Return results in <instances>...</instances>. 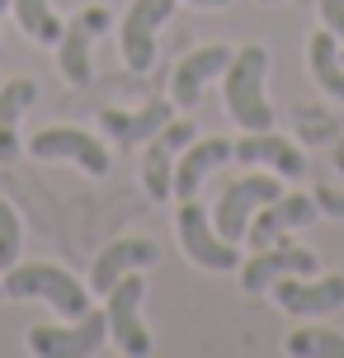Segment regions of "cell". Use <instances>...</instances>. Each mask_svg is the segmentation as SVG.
<instances>
[{
	"label": "cell",
	"instance_id": "6da1fadb",
	"mask_svg": "<svg viewBox=\"0 0 344 358\" xmlns=\"http://www.w3.org/2000/svg\"><path fill=\"white\" fill-rule=\"evenodd\" d=\"M264 76H269V52L250 43V48H241L231 52V66L222 71V94H227V108H231V118L245 132H264L273 123V108L264 99Z\"/></svg>",
	"mask_w": 344,
	"mask_h": 358
},
{
	"label": "cell",
	"instance_id": "7a4b0ae2",
	"mask_svg": "<svg viewBox=\"0 0 344 358\" xmlns=\"http://www.w3.org/2000/svg\"><path fill=\"white\" fill-rule=\"evenodd\" d=\"M5 297L10 302H24V297H43V302L52 306V311H62L66 321H80L85 311H90V297H85V283L76 278V273H66L62 264H15L5 268Z\"/></svg>",
	"mask_w": 344,
	"mask_h": 358
},
{
	"label": "cell",
	"instance_id": "3957f363",
	"mask_svg": "<svg viewBox=\"0 0 344 358\" xmlns=\"http://www.w3.org/2000/svg\"><path fill=\"white\" fill-rule=\"evenodd\" d=\"M278 194H283V184H278L273 175L231 179V184L222 189V198H217V213H213V227L222 231V241L241 245V241H245V231H250V217L259 213L264 203H273Z\"/></svg>",
	"mask_w": 344,
	"mask_h": 358
},
{
	"label": "cell",
	"instance_id": "277c9868",
	"mask_svg": "<svg viewBox=\"0 0 344 358\" xmlns=\"http://www.w3.org/2000/svg\"><path fill=\"white\" fill-rule=\"evenodd\" d=\"M175 231H180V245H184V255H189L194 264L213 268V273H227V268L241 264L236 245H231V241H222V231L213 227V217H208V208H203L199 198H184V203H180Z\"/></svg>",
	"mask_w": 344,
	"mask_h": 358
},
{
	"label": "cell",
	"instance_id": "5b68a950",
	"mask_svg": "<svg viewBox=\"0 0 344 358\" xmlns=\"http://www.w3.org/2000/svg\"><path fill=\"white\" fill-rule=\"evenodd\" d=\"M104 297H109L104 316H109L113 344H118L123 354H132V358L151 354V330L142 325V297H146L142 273H123V278H118V283H113Z\"/></svg>",
	"mask_w": 344,
	"mask_h": 358
},
{
	"label": "cell",
	"instance_id": "8992f818",
	"mask_svg": "<svg viewBox=\"0 0 344 358\" xmlns=\"http://www.w3.org/2000/svg\"><path fill=\"white\" fill-rule=\"evenodd\" d=\"M104 340H109V316L104 311H85L66 330L34 325L29 330V354H38V358H85V354H99Z\"/></svg>",
	"mask_w": 344,
	"mask_h": 358
},
{
	"label": "cell",
	"instance_id": "52a82bcc",
	"mask_svg": "<svg viewBox=\"0 0 344 358\" xmlns=\"http://www.w3.org/2000/svg\"><path fill=\"white\" fill-rule=\"evenodd\" d=\"M29 156L34 161H76L85 175H109V146L80 132V127H43L29 137Z\"/></svg>",
	"mask_w": 344,
	"mask_h": 358
},
{
	"label": "cell",
	"instance_id": "ba28073f",
	"mask_svg": "<svg viewBox=\"0 0 344 358\" xmlns=\"http://www.w3.org/2000/svg\"><path fill=\"white\" fill-rule=\"evenodd\" d=\"M189 142H194V118H170L151 137L146 161H142V184H146V194H151V203L175 194V161H180V151Z\"/></svg>",
	"mask_w": 344,
	"mask_h": 358
},
{
	"label": "cell",
	"instance_id": "9c48e42d",
	"mask_svg": "<svg viewBox=\"0 0 344 358\" xmlns=\"http://www.w3.org/2000/svg\"><path fill=\"white\" fill-rule=\"evenodd\" d=\"M175 15V0H132L123 15V62L127 71H151L156 62V34Z\"/></svg>",
	"mask_w": 344,
	"mask_h": 358
},
{
	"label": "cell",
	"instance_id": "30bf717a",
	"mask_svg": "<svg viewBox=\"0 0 344 358\" xmlns=\"http://www.w3.org/2000/svg\"><path fill=\"white\" fill-rule=\"evenodd\" d=\"M109 29V10L104 5H90V10H80V15L62 29L57 38V57H62V76L71 80V85H90L94 76V62H90V48L94 38Z\"/></svg>",
	"mask_w": 344,
	"mask_h": 358
},
{
	"label": "cell",
	"instance_id": "8fae6325",
	"mask_svg": "<svg viewBox=\"0 0 344 358\" xmlns=\"http://www.w3.org/2000/svg\"><path fill=\"white\" fill-rule=\"evenodd\" d=\"M316 268H321V259L311 250H302V245H264V250H255V259H245L241 287H245L250 297H264L278 278H292V273L311 278Z\"/></svg>",
	"mask_w": 344,
	"mask_h": 358
},
{
	"label": "cell",
	"instance_id": "7c38bea8",
	"mask_svg": "<svg viewBox=\"0 0 344 358\" xmlns=\"http://www.w3.org/2000/svg\"><path fill=\"white\" fill-rule=\"evenodd\" d=\"M316 217H321V208H316L311 194H278L273 203H264V208L250 217L245 241H250L255 250H264V245H278V241L288 231H297V227H311Z\"/></svg>",
	"mask_w": 344,
	"mask_h": 358
},
{
	"label": "cell",
	"instance_id": "4fadbf2b",
	"mask_svg": "<svg viewBox=\"0 0 344 358\" xmlns=\"http://www.w3.org/2000/svg\"><path fill=\"white\" fill-rule=\"evenodd\" d=\"M269 292L288 316H326V311L344 306V273H330V278H316V283L292 273V278H278Z\"/></svg>",
	"mask_w": 344,
	"mask_h": 358
},
{
	"label": "cell",
	"instance_id": "5bb4252c",
	"mask_svg": "<svg viewBox=\"0 0 344 358\" xmlns=\"http://www.w3.org/2000/svg\"><path fill=\"white\" fill-rule=\"evenodd\" d=\"M170 118H175V104H165V99H151V104H142V108H99V127L113 137V146L151 142Z\"/></svg>",
	"mask_w": 344,
	"mask_h": 358
},
{
	"label": "cell",
	"instance_id": "9a60e30c",
	"mask_svg": "<svg viewBox=\"0 0 344 358\" xmlns=\"http://www.w3.org/2000/svg\"><path fill=\"white\" fill-rule=\"evenodd\" d=\"M231 161H245V165H269L278 170L283 179H302L307 175V156H302V146H292L288 137H278V132H250V137H241L231 142Z\"/></svg>",
	"mask_w": 344,
	"mask_h": 358
},
{
	"label": "cell",
	"instance_id": "2e32d148",
	"mask_svg": "<svg viewBox=\"0 0 344 358\" xmlns=\"http://www.w3.org/2000/svg\"><path fill=\"white\" fill-rule=\"evenodd\" d=\"M227 66H231V52H227V48H199V52L180 57V66L170 76V99H175V108H194L203 85L217 80Z\"/></svg>",
	"mask_w": 344,
	"mask_h": 358
},
{
	"label": "cell",
	"instance_id": "e0dca14e",
	"mask_svg": "<svg viewBox=\"0 0 344 358\" xmlns=\"http://www.w3.org/2000/svg\"><path fill=\"white\" fill-rule=\"evenodd\" d=\"M231 161V142L227 137H203V142H189L184 146V156L175 161V194L170 198H199V189H203V179L213 175L217 165H227Z\"/></svg>",
	"mask_w": 344,
	"mask_h": 358
},
{
	"label": "cell",
	"instance_id": "ac0fdd59",
	"mask_svg": "<svg viewBox=\"0 0 344 358\" xmlns=\"http://www.w3.org/2000/svg\"><path fill=\"white\" fill-rule=\"evenodd\" d=\"M161 259V250H156V241H137V236H127V241H113L109 250L94 259V268H90V287L104 297L123 273H132V268H151Z\"/></svg>",
	"mask_w": 344,
	"mask_h": 358
},
{
	"label": "cell",
	"instance_id": "d6986e66",
	"mask_svg": "<svg viewBox=\"0 0 344 358\" xmlns=\"http://www.w3.org/2000/svg\"><path fill=\"white\" fill-rule=\"evenodd\" d=\"M38 104V85L34 80H5L0 85V165H15L19 161V118Z\"/></svg>",
	"mask_w": 344,
	"mask_h": 358
},
{
	"label": "cell",
	"instance_id": "ffe728a7",
	"mask_svg": "<svg viewBox=\"0 0 344 358\" xmlns=\"http://www.w3.org/2000/svg\"><path fill=\"white\" fill-rule=\"evenodd\" d=\"M311 71H316V80H321V90L330 99L344 104V57H340V38L330 29L311 38Z\"/></svg>",
	"mask_w": 344,
	"mask_h": 358
},
{
	"label": "cell",
	"instance_id": "44dd1931",
	"mask_svg": "<svg viewBox=\"0 0 344 358\" xmlns=\"http://www.w3.org/2000/svg\"><path fill=\"white\" fill-rule=\"evenodd\" d=\"M10 10L19 15V29L34 38V43H57L62 38V19L52 15L48 0H10Z\"/></svg>",
	"mask_w": 344,
	"mask_h": 358
},
{
	"label": "cell",
	"instance_id": "7402d4cb",
	"mask_svg": "<svg viewBox=\"0 0 344 358\" xmlns=\"http://www.w3.org/2000/svg\"><path fill=\"white\" fill-rule=\"evenodd\" d=\"M288 354H297V358H344V335L340 330H297V335H288Z\"/></svg>",
	"mask_w": 344,
	"mask_h": 358
},
{
	"label": "cell",
	"instance_id": "603a6c76",
	"mask_svg": "<svg viewBox=\"0 0 344 358\" xmlns=\"http://www.w3.org/2000/svg\"><path fill=\"white\" fill-rule=\"evenodd\" d=\"M19 245H24V222H19V213L0 198V273L19 264Z\"/></svg>",
	"mask_w": 344,
	"mask_h": 358
},
{
	"label": "cell",
	"instance_id": "cb8c5ba5",
	"mask_svg": "<svg viewBox=\"0 0 344 358\" xmlns=\"http://www.w3.org/2000/svg\"><path fill=\"white\" fill-rule=\"evenodd\" d=\"M321 19H326V29L344 43V0H321Z\"/></svg>",
	"mask_w": 344,
	"mask_h": 358
},
{
	"label": "cell",
	"instance_id": "d4e9b609",
	"mask_svg": "<svg viewBox=\"0 0 344 358\" xmlns=\"http://www.w3.org/2000/svg\"><path fill=\"white\" fill-rule=\"evenodd\" d=\"M316 208H321V213L344 217V194H340V189H326V184H321V189H316Z\"/></svg>",
	"mask_w": 344,
	"mask_h": 358
},
{
	"label": "cell",
	"instance_id": "484cf974",
	"mask_svg": "<svg viewBox=\"0 0 344 358\" xmlns=\"http://www.w3.org/2000/svg\"><path fill=\"white\" fill-rule=\"evenodd\" d=\"M189 5H203V10H222V5H231V0H189Z\"/></svg>",
	"mask_w": 344,
	"mask_h": 358
},
{
	"label": "cell",
	"instance_id": "4316f807",
	"mask_svg": "<svg viewBox=\"0 0 344 358\" xmlns=\"http://www.w3.org/2000/svg\"><path fill=\"white\" fill-rule=\"evenodd\" d=\"M5 10H10V0H0V19H5Z\"/></svg>",
	"mask_w": 344,
	"mask_h": 358
},
{
	"label": "cell",
	"instance_id": "83f0119b",
	"mask_svg": "<svg viewBox=\"0 0 344 358\" xmlns=\"http://www.w3.org/2000/svg\"><path fill=\"white\" fill-rule=\"evenodd\" d=\"M0 302H5V287H0Z\"/></svg>",
	"mask_w": 344,
	"mask_h": 358
},
{
	"label": "cell",
	"instance_id": "f1b7e54d",
	"mask_svg": "<svg viewBox=\"0 0 344 358\" xmlns=\"http://www.w3.org/2000/svg\"><path fill=\"white\" fill-rule=\"evenodd\" d=\"M264 5H278V0H264Z\"/></svg>",
	"mask_w": 344,
	"mask_h": 358
},
{
	"label": "cell",
	"instance_id": "f546056e",
	"mask_svg": "<svg viewBox=\"0 0 344 358\" xmlns=\"http://www.w3.org/2000/svg\"><path fill=\"white\" fill-rule=\"evenodd\" d=\"M340 57H344V52H340Z\"/></svg>",
	"mask_w": 344,
	"mask_h": 358
}]
</instances>
